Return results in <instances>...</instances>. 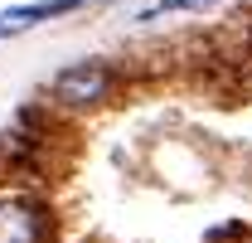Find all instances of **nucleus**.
Segmentation results:
<instances>
[{
  "instance_id": "nucleus-2",
  "label": "nucleus",
  "mask_w": 252,
  "mask_h": 243,
  "mask_svg": "<svg viewBox=\"0 0 252 243\" xmlns=\"http://www.w3.org/2000/svg\"><path fill=\"white\" fill-rule=\"evenodd\" d=\"M49 239V209L30 195L0 200V243H44Z\"/></svg>"
},
{
  "instance_id": "nucleus-1",
  "label": "nucleus",
  "mask_w": 252,
  "mask_h": 243,
  "mask_svg": "<svg viewBox=\"0 0 252 243\" xmlns=\"http://www.w3.org/2000/svg\"><path fill=\"white\" fill-rule=\"evenodd\" d=\"M49 88H54V102H59V107H93V102H102L107 88H112V68L102 59L68 63L63 73H54Z\"/></svg>"
},
{
  "instance_id": "nucleus-3",
  "label": "nucleus",
  "mask_w": 252,
  "mask_h": 243,
  "mask_svg": "<svg viewBox=\"0 0 252 243\" xmlns=\"http://www.w3.org/2000/svg\"><path fill=\"white\" fill-rule=\"evenodd\" d=\"M73 10H83V0H39V5H15V10H5V15H0V39L34 30L39 20H59V15H73Z\"/></svg>"
}]
</instances>
